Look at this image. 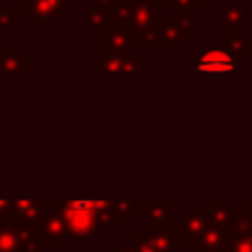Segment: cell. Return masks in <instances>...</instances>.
<instances>
[{"mask_svg":"<svg viewBox=\"0 0 252 252\" xmlns=\"http://www.w3.org/2000/svg\"><path fill=\"white\" fill-rule=\"evenodd\" d=\"M195 75H232L236 73V59L224 49H207L193 61Z\"/></svg>","mask_w":252,"mask_h":252,"instance_id":"obj_1","label":"cell"},{"mask_svg":"<svg viewBox=\"0 0 252 252\" xmlns=\"http://www.w3.org/2000/svg\"><path fill=\"white\" fill-rule=\"evenodd\" d=\"M63 209V219H65V226L69 232H73L77 236V240L85 238L87 234H94V228H100L98 219L91 213V211H81V209Z\"/></svg>","mask_w":252,"mask_h":252,"instance_id":"obj_2","label":"cell"},{"mask_svg":"<svg viewBox=\"0 0 252 252\" xmlns=\"http://www.w3.org/2000/svg\"><path fill=\"white\" fill-rule=\"evenodd\" d=\"M39 226H41V228H39V232H41V242L51 244V246L65 244V240H67V226H65L63 213H59V211L47 213L45 220H43Z\"/></svg>","mask_w":252,"mask_h":252,"instance_id":"obj_3","label":"cell"},{"mask_svg":"<svg viewBox=\"0 0 252 252\" xmlns=\"http://www.w3.org/2000/svg\"><path fill=\"white\" fill-rule=\"evenodd\" d=\"M138 63L134 59H124L120 55H112V57H104L96 61L98 73H136L134 71Z\"/></svg>","mask_w":252,"mask_h":252,"instance_id":"obj_4","label":"cell"},{"mask_svg":"<svg viewBox=\"0 0 252 252\" xmlns=\"http://www.w3.org/2000/svg\"><path fill=\"white\" fill-rule=\"evenodd\" d=\"M104 47L108 49L110 47V51L112 53H118V55H124L126 51H128V47L132 45V41L128 39V32L126 30H122V28H114V30H108L106 32V35H104Z\"/></svg>","mask_w":252,"mask_h":252,"instance_id":"obj_5","label":"cell"},{"mask_svg":"<svg viewBox=\"0 0 252 252\" xmlns=\"http://www.w3.org/2000/svg\"><path fill=\"white\" fill-rule=\"evenodd\" d=\"M26 242L10 226H0V252H18Z\"/></svg>","mask_w":252,"mask_h":252,"instance_id":"obj_6","label":"cell"},{"mask_svg":"<svg viewBox=\"0 0 252 252\" xmlns=\"http://www.w3.org/2000/svg\"><path fill=\"white\" fill-rule=\"evenodd\" d=\"M26 57H22V49H8L2 55L0 61V73H18L20 69V61H24ZM24 73V71H22Z\"/></svg>","mask_w":252,"mask_h":252,"instance_id":"obj_7","label":"cell"},{"mask_svg":"<svg viewBox=\"0 0 252 252\" xmlns=\"http://www.w3.org/2000/svg\"><path fill=\"white\" fill-rule=\"evenodd\" d=\"M14 207H16V211H18V217H22V219H24V220H28V222L37 220V219L43 215V211H41V205H39V203H32V201H18V203H14Z\"/></svg>","mask_w":252,"mask_h":252,"instance_id":"obj_8","label":"cell"},{"mask_svg":"<svg viewBox=\"0 0 252 252\" xmlns=\"http://www.w3.org/2000/svg\"><path fill=\"white\" fill-rule=\"evenodd\" d=\"M108 18V10L104 6H94V4H87V28L89 30H96L100 28Z\"/></svg>","mask_w":252,"mask_h":252,"instance_id":"obj_9","label":"cell"}]
</instances>
